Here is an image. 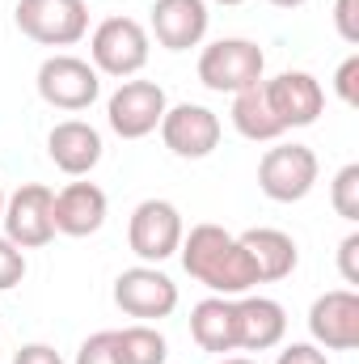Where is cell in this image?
<instances>
[{
	"instance_id": "30bf717a",
	"label": "cell",
	"mask_w": 359,
	"mask_h": 364,
	"mask_svg": "<svg viewBox=\"0 0 359 364\" xmlns=\"http://www.w3.org/2000/svg\"><path fill=\"white\" fill-rule=\"evenodd\" d=\"M114 305L127 314V318H140V322H161L178 309V284L165 272H157L153 263H140V267H127L114 279Z\"/></svg>"
},
{
	"instance_id": "7402d4cb",
	"label": "cell",
	"mask_w": 359,
	"mask_h": 364,
	"mask_svg": "<svg viewBox=\"0 0 359 364\" xmlns=\"http://www.w3.org/2000/svg\"><path fill=\"white\" fill-rule=\"evenodd\" d=\"M330 203H334V212L343 220H351V225L359 220V166L355 161L334 174V182H330Z\"/></svg>"
},
{
	"instance_id": "603a6c76",
	"label": "cell",
	"mask_w": 359,
	"mask_h": 364,
	"mask_svg": "<svg viewBox=\"0 0 359 364\" xmlns=\"http://www.w3.org/2000/svg\"><path fill=\"white\" fill-rule=\"evenodd\" d=\"M26 279V250H17L9 237H0V292L17 288Z\"/></svg>"
},
{
	"instance_id": "484cf974",
	"label": "cell",
	"mask_w": 359,
	"mask_h": 364,
	"mask_svg": "<svg viewBox=\"0 0 359 364\" xmlns=\"http://www.w3.org/2000/svg\"><path fill=\"white\" fill-rule=\"evenodd\" d=\"M334 30L347 47H359V0H334Z\"/></svg>"
},
{
	"instance_id": "d6a6232c",
	"label": "cell",
	"mask_w": 359,
	"mask_h": 364,
	"mask_svg": "<svg viewBox=\"0 0 359 364\" xmlns=\"http://www.w3.org/2000/svg\"><path fill=\"white\" fill-rule=\"evenodd\" d=\"M216 4H245V0H216Z\"/></svg>"
},
{
	"instance_id": "44dd1931",
	"label": "cell",
	"mask_w": 359,
	"mask_h": 364,
	"mask_svg": "<svg viewBox=\"0 0 359 364\" xmlns=\"http://www.w3.org/2000/svg\"><path fill=\"white\" fill-rule=\"evenodd\" d=\"M114 352H118V364H165L170 360L165 335L157 326H148V322L114 331Z\"/></svg>"
},
{
	"instance_id": "277c9868",
	"label": "cell",
	"mask_w": 359,
	"mask_h": 364,
	"mask_svg": "<svg viewBox=\"0 0 359 364\" xmlns=\"http://www.w3.org/2000/svg\"><path fill=\"white\" fill-rule=\"evenodd\" d=\"M17 30L38 47H72L89 34L85 0H17Z\"/></svg>"
},
{
	"instance_id": "e0dca14e",
	"label": "cell",
	"mask_w": 359,
	"mask_h": 364,
	"mask_svg": "<svg viewBox=\"0 0 359 364\" xmlns=\"http://www.w3.org/2000/svg\"><path fill=\"white\" fill-rule=\"evenodd\" d=\"M233 309H237V348L245 352H270L283 343L287 335V314L279 301L270 296H233Z\"/></svg>"
},
{
	"instance_id": "8fae6325",
	"label": "cell",
	"mask_w": 359,
	"mask_h": 364,
	"mask_svg": "<svg viewBox=\"0 0 359 364\" xmlns=\"http://www.w3.org/2000/svg\"><path fill=\"white\" fill-rule=\"evenodd\" d=\"M220 132H224L220 127V114L207 110V106H199V102H178L161 119V140H165V149L174 157H182V161L211 157L216 144H220Z\"/></svg>"
},
{
	"instance_id": "ba28073f",
	"label": "cell",
	"mask_w": 359,
	"mask_h": 364,
	"mask_svg": "<svg viewBox=\"0 0 359 364\" xmlns=\"http://www.w3.org/2000/svg\"><path fill=\"white\" fill-rule=\"evenodd\" d=\"M51 203H55V191L43 186V182H26L17 186L9 199H4V237L17 246V250H38L55 237V216H51Z\"/></svg>"
},
{
	"instance_id": "8992f818",
	"label": "cell",
	"mask_w": 359,
	"mask_h": 364,
	"mask_svg": "<svg viewBox=\"0 0 359 364\" xmlns=\"http://www.w3.org/2000/svg\"><path fill=\"white\" fill-rule=\"evenodd\" d=\"M182 233H186L182 212L170 199H144V203H136V212L127 220V246H131V255L140 263H153V267L178 255Z\"/></svg>"
},
{
	"instance_id": "d6986e66",
	"label": "cell",
	"mask_w": 359,
	"mask_h": 364,
	"mask_svg": "<svg viewBox=\"0 0 359 364\" xmlns=\"http://www.w3.org/2000/svg\"><path fill=\"white\" fill-rule=\"evenodd\" d=\"M241 246L250 250L254 259V272H258V284H275V279H287L300 263V250L292 242V233L283 229H245L241 233Z\"/></svg>"
},
{
	"instance_id": "4fadbf2b",
	"label": "cell",
	"mask_w": 359,
	"mask_h": 364,
	"mask_svg": "<svg viewBox=\"0 0 359 364\" xmlns=\"http://www.w3.org/2000/svg\"><path fill=\"white\" fill-rule=\"evenodd\" d=\"M263 90H267V102H270V110H275V119L283 123V132H292V127H313V123L321 119V110H326V90H321V81H317L313 73H300V68L263 81Z\"/></svg>"
},
{
	"instance_id": "52a82bcc",
	"label": "cell",
	"mask_w": 359,
	"mask_h": 364,
	"mask_svg": "<svg viewBox=\"0 0 359 364\" xmlns=\"http://www.w3.org/2000/svg\"><path fill=\"white\" fill-rule=\"evenodd\" d=\"M38 97L55 110H89L101 93V77L81 55H47L38 64Z\"/></svg>"
},
{
	"instance_id": "4dcf8cb0",
	"label": "cell",
	"mask_w": 359,
	"mask_h": 364,
	"mask_svg": "<svg viewBox=\"0 0 359 364\" xmlns=\"http://www.w3.org/2000/svg\"><path fill=\"white\" fill-rule=\"evenodd\" d=\"M216 364H258V360H250V356H224V360H216Z\"/></svg>"
},
{
	"instance_id": "6da1fadb",
	"label": "cell",
	"mask_w": 359,
	"mask_h": 364,
	"mask_svg": "<svg viewBox=\"0 0 359 364\" xmlns=\"http://www.w3.org/2000/svg\"><path fill=\"white\" fill-rule=\"evenodd\" d=\"M178 255L186 275L199 279L203 288H211V296H245L250 288H258L250 250L224 225H211V220L194 225L190 233H182Z\"/></svg>"
},
{
	"instance_id": "2e32d148",
	"label": "cell",
	"mask_w": 359,
	"mask_h": 364,
	"mask_svg": "<svg viewBox=\"0 0 359 364\" xmlns=\"http://www.w3.org/2000/svg\"><path fill=\"white\" fill-rule=\"evenodd\" d=\"M207 0H157L153 4V38L165 51H190L207 38Z\"/></svg>"
},
{
	"instance_id": "9c48e42d",
	"label": "cell",
	"mask_w": 359,
	"mask_h": 364,
	"mask_svg": "<svg viewBox=\"0 0 359 364\" xmlns=\"http://www.w3.org/2000/svg\"><path fill=\"white\" fill-rule=\"evenodd\" d=\"M165 110H170V97L157 81H123L106 102V123L123 140H144L161 127Z\"/></svg>"
},
{
	"instance_id": "5bb4252c",
	"label": "cell",
	"mask_w": 359,
	"mask_h": 364,
	"mask_svg": "<svg viewBox=\"0 0 359 364\" xmlns=\"http://www.w3.org/2000/svg\"><path fill=\"white\" fill-rule=\"evenodd\" d=\"M110 199L97 182H68L64 191H55L51 216H55V233L64 237H93L106 225Z\"/></svg>"
},
{
	"instance_id": "3957f363",
	"label": "cell",
	"mask_w": 359,
	"mask_h": 364,
	"mask_svg": "<svg viewBox=\"0 0 359 364\" xmlns=\"http://www.w3.org/2000/svg\"><path fill=\"white\" fill-rule=\"evenodd\" d=\"M153 38L136 17H106L89 38V60L97 77H123L131 81L144 64H148Z\"/></svg>"
},
{
	"instance_id": "ffe728a7",
	"label": "cell",
	"mask_w": 359,
	"mask_h": 364,
	"mask_svg": "<svg viewBox=\"0 0 359 364\" xmlns=\"http://www.w3.org/2000/svg\"><path fill=\"white\" fill-rule=\"evenodd\" d=\"M228 119H233L237 136H245V140H254V144H267V140H279V136H283V123H279L275 110H270L263 81L250 85V90H241V93H233Z\"/></svg>"
},
{
	"instance_id": "83f0119b",
	"label": "cell",
	"mask_w": 359,
	"mask_h": 364,
	"mask_svg": "<svg viewBox=\"0 0 359 364\" xmlns=\"http://www.w3.org/2000/svg\"><path fill=\"white\" fill-rule=\"evenodd\" d=\"M275 364H330V360H326V352L317 343H287Z\"/></svg>"
},
{
	"instance_id": "836d02e7",
	"label": "cell",
	"mask_w": 359,
	"mask_h": 364,
	"mask_svg": "<svg viewBox=\"0 0 359 364\" xmlns=\"http://www.w3.org/2000/svg\"><path fill=\"white\" fill-rule=\"evenodd\" d=\"M0 326H4V318H0Z\"/></svg>"
},
{
	"instance_id": "d4e9b609",
	"label": "cell",
	"mask_w": 359,
	"mask_h": 364,
	"mask_svg": "<svg viewBox=\"0 0 359 364\" xmlns=\"http://www.w3.org/2000/svg\"><path fill=\"white\" fill-rule=\"evenodd\" d=\"M334 93H338L343 106H359V51H351V55L338 64V73H334Z\"/></svg>"
},
{
	"instance_id": "9a60e30c",
	"label": "cell",
	"mask_w": 359,
	"mask_h": 364,
	"mask_svg": "<svg viewBox=\"0 0 359 364\" xmlns=\"http://www.w3.org/2000/svg\"><path fill=\"white\" fill-rule=\"evenodd\" d=\"M47 157L68 178H85L89 170H97V161H101V132L93 123H85V119H64L47 136Z\"/></svg>"
},
{
	"instance_id": "cb8c5ba5",
	"label": "cell",
	"mask_w": 359,
	"mask_h": 364,
	"mask_svg": "<svg viewBox=\"0 0 359 364\" xmlns=\"http://www.w3.org/2000/svg\"><path fill=\"white\" fill-rule=\"evenodd\" d=\"M77 364H118V352H114V331H97L81 343L77 352Z\"/></svg>"
},
{
	"instance_id": "1f68e13d",
	"label": "cell",
	"mask_w": 359,
	"mask_h": 364,
	"mask_svg": "<svg viewBox=\"0 0 359 364\" xmlns=\"http://www.w3.org/2000/svg\"><path fill=\"white\" fill-rule=\"evenodd\" d=\"M0 216H4V186H0Z\"/></svg>"
},
{
	"instance_id": "7c38bea8",
	"label": "cell",
	"mask_w": 359,
	"mask_h": 364,
	"mask_svg": "<svg viewBox=\"0 0 359 364\" xmlns=\"http://www.w3.org/2000/svg\"><path fill=\"white\" fill-rule=\"evenodd\" d=\"M309 335L317 348L330 352H355L359 348V292L355 288H330L309 305Z\"/></svg>"
},
{
	"instance_id": "f1b7e54d",
	"label": "cell",
	"mask_w": 359,
	"mask_h": 364,
	"mask_svg": "<svg viewBox=\"0 0 359 364\" xmlns=\"http://www.w3.org/2000/svg\"><path fill=\"white\" fill-rule=\"evenodd\" d=\"M13 364H64V356L51 343H26V348H17Z\"/></svg>"
},
{
	"instance_id": "f546056e",
	"label": "cell",
	"mask_w": 359,
	"mask_h": 364,
	"mask_svg": "<svg viewBox=\"0 0 359 364\" xmlns=\"http://www.w3.org/2000/svg\"><path fill=\"white\" fill-rule=\"evenodd\" d=\"M275 9H300V4H309V0H270Z\"/></svg>"
},
{
	"instance_id": "5b68a950",
	"label": "cell",
	"mask_w": 359,
	"mask_h": 364,
	"mask_svg": "<svg viewBox=\"0 0 359 364\" xmlns=\"http://www.w3.org/2000/svg\"><path fill=\"white\" fill-rule=\"evenodd\" d=\"M317 153L309 144H275L258 161V191L275 203H300L317 186Z\"/></svg>"
},
{
	"instance_id": "4316f807",
	"label": "cell",
	"mask_w": 359,
	"mask_h": 364,
	"mask_svg": "<svg viewBox=\"0 0 359 364\" xmlns=\"http://www.w3.org/2000/svg\"><path fill=\"white\" fill-rule=\"evenodd\" d=\"M338 272L347 279V288H359V233H347L338 242Z\"/></svg>"
},
{
	"instance_id": "ac0fdd59",
	"label": "cell",
	"mask_w": 359,
	"mask_h": 364,
	"mask_svg": "<svg viewBox=\"0 0 359 364\" xmlns=\"http://www.w3.org/2000/svg\"><path fill=\"white\" fill-rule=\"evenodd\" d=\"M190 339L203 352H211V356L237 352V309H233V296H203L190 309Z\"/></svg>"
},
{
	"instance_id": "7a4b0ae2",
	"label": "cell",
	"mask_w": 359,
	"mask_h": 364,
	"mask_svg": "<svg viewBox=\"0 0 359 364\" xmlns=\"http://www.w3.org/2000/svg\"><path fill=\"white\" fill-rule=\"evenodd\" d=\"M267 73V55L254 38H216L199 55V81L211 93H241L258 85Z\"/></svg>"
}]
</instances>
